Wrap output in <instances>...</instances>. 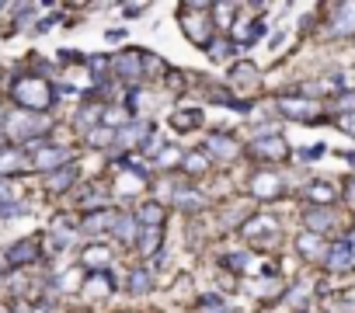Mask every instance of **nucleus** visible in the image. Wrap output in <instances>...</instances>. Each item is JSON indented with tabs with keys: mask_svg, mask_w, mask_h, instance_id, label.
<instances>
[{
	"mask_svg": "<svg viewBox=\"0 0 355 313\" xmlns=\"http://www.w3.org/2000/svg\"><path fill=\"white\" fill-rule=\"evenodd\" d=\"M60 63H63V66H73V63L84 66V53H80V49H60Z\"/></svg>",
	"mask_w": 355,
	"mask_h": 313,
	"instance_id": "nucleus-46",
	"label": "nucleus"
},
{
	"mask_svg": "<svg viewBox=\"0 0 355 313\" xmlns=\"http://www.w3.org/2000/svg\"><path fill=\"white\" fill-rule=\"evenodd\" d=\"M345 199H348V202H355V175L345 181Z\"/></svg>",
	"mask_w": 355,
	"mask_h": 313,
	"instance_id": "nucleus-52",
	"label": "nucleus"
},
{
	"mask_svg": "<svg viewBox=\"0 0 355 313\" xmlns=\"http://www.w3.org/2000/svg\"><path fill=\"white\" fill-rule=\"evenodd\" d=\"M8 94H11V101L21 108V111H39V115H53V108H56V87H53V80H46V77H35V73H18V77H11V84H8Z\"/></svg>",
	"mask_w": 355,
	"mask_h": 313,
	"instance_id": "nucleus-1",
	"label": "nucleus"
},
{
	"mask_svg": "<svg viewBox=\"0 0 355 313\" xmlns=\"http://www.w3.org/2000/svg\"><path fill=\"white\" fill-rule=\"evenodd\" d=\"M108 202H112V192H108L105 185H84V188L77 192V209H80V216L101 213V209H108Z\"/></svg>",
	"mask_w": 355,
	"mask_h": 313,
	"instance_id": "nucleus-23",
	"label": "nucleus"
},
{
	"mask_svg": "<svg viewBox=\"0 0 355 313\" xmlns=\"http://www.w3.org/2000/svg\"><path fill=\"white\" fill-rule=\"evenodd\" d=\"M32 171V156L21 150V146H4V150H0V178H18V175H28Z\"/></svg>",
	"mask_w": 355,
	"mask_h": 313,
	"instance_id": "nucleus-19",
	"label": "nucleus"
},
{
	"mask_svg": "<svg viewBox=\"0 0 355 313\" xmlns=\"http://www.w3.org/2000/svg\"><path fill=\"white\" fill-rule=\"evenodd\" d=\"M4 146H8V139H4V136H0V150H4Z\"/></svg>",
	"mask_w": 355,
	"mask_h": 313,
	"instance_id": "nucleus-56",
	"label": "nucleus"
},
{
	"mask_svg": "<svg viewBox=\"0 0 355 313\" xmlns=\"http://www.w3.org/2000/svg\"><path fill=\"white\" fill-rule=\"evenodd\" d=\"M4 11H8V8H4V4H0V15H4Z\"/></svg>",
	"mask_w": 355,
	"mask_h": 313,
	"instance_id": "nucleus-57",
	"label": "nucleus"
},
{
	"mask_svg": "<svg viewBox=\"0 0 355 313\" xmlns=\"http://www.w3.org/2000/svg\"><path fill=\"white\" fill-rule=\"evenodd\" d=\"M331 275H345V271H355V265H352V251H348V244L345 240H334V244H327V251H324V261H320Z\"/></svg>",
	"mask_w": 355,
	"mask_h": 313,
	"instance_id": "nucleus-25",
	"label": "nucleus"
},
{
	"mask_svg": "<svg viewBox=\"0 0 355 313\" xmlns=\"http://www.w3.org/2000/svg\"><path fill=\"white\" fill-rule=\"evenodd\" d=\"M28 213V206L21 202V199H15V202H0V220L4 223H11V220H21Z\"/></svg>",
	"mask_w": 355,
	"mask_h": 313,
	"instance_id": "nucleus-44",
	"label": "nucleus"
},
{
	"mask_svg": "<svg viewBox=\"0 0 355 313\" xmlns=\"http://www.w3.org/2000/svg\"><path fill=\"white\" fill-rule=\"evenodd\" d=\"M306 292H310V289H306L303 282H296V285L286 292V303H293L296 310H303V306H306Z\"/></svg>",
	"mask_w": 355,
	"mask_h": 313,
	"instance_id": "nucleus-45",
	"label": "nucleus"
},
{
	"mask_svg": "<svg viewBox=\"0 0 355 313\" xmlns=\"http://www.w3.org/2000/svg\"><path fill=\"white\" fill-rule=\"evenodd\" d=\"M209 156L202 153V150H185V156H182V168H178V171H182L185 178H202V175H209Z\"/></svg>",
	"mask_w": 355,
	"mask_h": 313,
	"instance_id": "nucleus-33",
	"label": "nucleus"
},
{
	"mask_svg": "<svg viewBox=\"0 0 355 313\" xmlns=\"http://www.w3.org/2000/svg\"><path fill=\"white\" fill-rule=\"evenodd\" d=\"M73 156H77V146L49 143V146H42L39 153H32V171H39V175H53V171L73 164Z\"/></svg>",
	"mask_w": 355,
	"mask_h": 313,
	"instance_id": "nucleus-8",
	"label": "nucleus"
},
{
	"mask_svg": "<svg viewBox=\"0 0 355 313\" xmlns=\"http://www.w3.org/2000/svg\"><path fill=\"white\" fill-rule=\"evenodd\" d=\"M77 181H80V164H67V168H60V171L46 175V195H49V199L67 195V192H73V188H77Z\"/></svg>",
	"mask_w": 355,
	"mask_h": 313,
	"instance_id": "nucleus-22",
	"label": "nucleus"
},
{
	"mask_svg": "<svg viewBox=\"0 0 355 313\" xmlns=\"http://www.w3.org/2000/svg\"><path fill=\"white\" fill-rule=\"evenodd\" d=\"M286 192V181L275 168H254L251 178H248V195L258 199V202H272V199H282Z\"/></svg>",
	"mask_w": 355,
	"mask_h": 313,
	"instance_id": "nucleus-7",
	"label": "nucleus"
},
{
	"mask_svg": "<svg viewBox=\"0 0 355 313\" xmlns=\"http://www.w3.org/2000/svg\"><path fill=\"white\" fill-rule=\"evenodd\" d=\"M143 188H150V185H146V181H139L136 175H129V171L115 168V175H112V188H108V192H115V195H122V199H132V195H139Z\"/></svg>",
	"mask_w": 355,
	"mask_h": 313,
	"instance_id": "nucleus-30",
	"label": "nucleus"
},
{
	"mask_svg": "<svg viewBox=\"0 0 355 313\" xmlns=\"http://www.w3.org/2000/svg\"><path fill=\"white\" fill-rule=\"evenodd\" d=\"M84 146H91V150H112L115 146V129H108V125H94L91 132H84Z\"/></svg>",
	"mask_w": 355,
	"mask_h": 313,
	"instance_id": "nucleus-37",
	"label": "nucleus"
},
{
	"mask_svg": "<svg viewBox=\"0 0 355 313\" xmlns=\"http://www.w3.org/2000/svg\"><path fill=\"white\" fill-rule=\"evenodd\" d=\"M327 39H352L355 35V4H334L324 21Z\"/></svg>",
	"mask_w": 355,
	"mask_h": 313,
	"instance_id": "nucleus-15",
	"label": "nucleus"
},
{
	"mask_svg": "<svg viewBox=\"0 0 355 313\" xmlns=\"http://www.w3.org/2000/svg\"><path fill=\"white\" fill-rule=\"evenodd\" d=\"M248 153L254 156L261 168H272V164H286V161H289V143H286L279 132H272V136H254V139L248 143Z\"/></svg>",
	"mask_w": 355,
	"mask_h": 313,
	"instance_id": "nucleus-5",
	"label": "nucleus"
},
{
	"mask_svg": "<svg viewBox=\"0 0 355 313\" xmlns=\"http://www.w3.org/2000/svg\"><path fill=\"white\" fill-rule=\"evenodd\" d=\"M202 53H206V56H209L213 63H227V60H230L234 53H241V49H237V46H234V42H230L227 35H220V39H213V42H209V46H206Z\"/></svg>",
	"mask_w": 355,
	"mask_h": 313,
	"instance_id": "nucleus-38",
	"label": "nucleus"
},
{
	"mask_svg": "<svg viewBox=\"0 0 355 313\" xmlns=\"http://www.w3.org/2000/svg\"><path fill=\"white\" fill-rule=\"evenodd\" d=\"M202 153L209 156V164H220V168H230L237 156L244 153V143L234 136V132H209L206 139H202Z\"/></svg>",
	"mask_w": 355,
	"mask_h": 313,
	"instance_id": "nucleus-4",
	"label": "nucleus"
},
{
	"mask_svg": "<svg viewBox=\"0 0 355 313\" xmlns=\"http://www.w3.org/2000/svg\"><path fill=\"white\" fill-rule=\"evenodd\" d=\"M77 220L73 216H56V223H53V230H49V251L53 254H63V251H70L73 244H77Z\"/></svg>",
	"mask_w": 355,
	"mask_h": 313,
	"instance_id": "nucleus-20",
	"label": "nucleus"
},
{
	"mask_svg": "<svg viewBox=\"0 0 355 313\" xmlns=\"http://www.w3.org/2000/svg\"><path fill=\"white\" fill-rule=\"evenodd\" d=\"M320 153H324V146H310V150H303V161H317Z\"/></svg>",
	"mask_w": 355,
	"mask_h": 313,
	"instance_id": "nucleus-53",
	"label": "nucleus"
},
{
	"mask_svg": "<svg viewBox=\"0 0 355 313\" xmlns=\"http://www.w3.org/2000/svg\"><path fill=\"white\" fill-rule=\"evenodd\" d=\"M136 233H139L136 216H132V213H119V216H115V226H112V233H108V237H112L115 244H122V247H132Z\"/></svg>",
	"mask_w": 355,
	"mask_h": 313,
	"instance_id": "nucleus-31",
	"label": "nucleus"
},
{
	"mask_svg": "<svg viewBox=\"0 0 355 313\" xmlns=\"http://www.w3.org/2000/svg\"><path fill=\"white\" fill-rule=\"evenodd\" d=\"M324 251H327L324 237H317V233H306V230L296 237V254H300L303 261H310V265H320V261H324Z\"/></svg>",
	"mask_w": 355,
	"mask_h": 313,
	"instance_id": "nucleus-27",
	"label": "nucleus"
},
{
	"mask_svg": "<svg viewBox=\"0 0 355 313\" xmlns=\"http://www.w3.org/2000/svg\"><path fill=\"white\" fill-rule=\"evenodd\" d=\"M331 105H334V111H338V115H352V111H355V91H352V87L338 91Z\"/></svg>",
	"mask_w": 355,
	"mask_h": 313,
	"instance_id": "nucleus-43",
	"label": "nucleus"
},
{
	"mask_svg": "<svg viewBox=\"0 0 355 313\" xmlns=\"http://www.w3.org/2000/svg\"><path fill=\"white\" fill-rule=\"evenodd\" d=\"M153 275L139 265V268H129V275H125V292L129 296H146V292H153Z\"/></svg>",
	"mask_w": 355,
	"mask_h": 313,
	"instance_id": "nucleus-34",
	"label": "nucleus"
},
{
	"mask_svg": "<svg viewBox=\"0 0 355 313\" xmlns=\"http://www.w3.org/2000/svg\"><path fill=\"white\" fill-rule=\"evenodd\" d=\"M15 199H21V195H18V188H15L8 178H0V202H15Z\"/></svg>",
	"mask_w": 355,
	"mask_h": 313,
	"instance_id": "nucleus-47",
	"label": "nucleus"
},
{
	"mask_svg": "<svg viewBox=\"0 0 355 313\" xmlns=\"http://www.w3.org/2000/svg\"><path fill=\"white\" fill-rule=\"evenodd\" d=\"M303 199H306V206L331 209V206L338 202V192H334V185H331V181H310V185L303 188Z\"/></svg>",
	"mask_w": 355,
	"mask_h": 313,
	"instance_id": "nucleus-28",
	"label": "nucleus"
},
{
	"mask_svg": "<svg viewBox=\"0 0 355 313\" xmlns=\"http://www.w3.org/2000/svg\"><path fill=\"white\" fill-rule=\"evenodd\" d=\"M53 129H56V115L11 108V111H4V129H0V136H4L11 146H25L39 136H53Z\"/></svg>",
	"mask_w": 355,
	"mask_h": 313,
	"instance_id": "nucleus-2",
	"label": "nucleus"
},
{
	"mask_svg": "<svg viewBox=\"0 0 355 313\" xmlns=\"http://www.w3.org/2000/svg\"><path fill=\"white\" fill-rule=\"evenodd\" d=\"M101 108H105V105H80V108L73 111V129L84 136V132H91L94 125H101Z\"/></svg>",
	"mask_w": 355,
	"mask_h": 313,
	"instance_id": "nucleus-35",
	"label": "nucleus"
},
{
	"mask_svg": "<svg viewBox=\"0 0 355 313\" xmlns=\"http://www.w3.org/2000/svg\"><path fill=\"white\" fill-rule=\"evenodd\" d=\"M275 111L289 122H320V105L313 98H303V94H279L275 98Z\"/></svg>",
	"mask_w": 355,
	"mask_h": 313,
	"instance_id": "nucleus-6",
	"label": "nucleus"
},
{
	"mask_svg": "<svg viewBox=\"0 0 355 313\" xmlns=\"http://www.w3.org/2000/svg\"><path fill=\"white\" fill-rule=\"evenodd\" d=\"M160 150H164V136L153 129V132H150V136H146V139L136 146V156H143V161H146V156H157Z\"/></svg>",
	"mask_w": 355,
	"mask_h": 313,
	"instance_id": "nucleus-41",
	"label": "nucleus"
},
{
	"mask_svg": "<svg viewBox=\"0 0 355 313\" xmlns=\"http://www.w3.org/2000/svg\"><path fill=\"white\" fill-rule=\"evenodd\" d=\"M112 261H115V251H112L105 240H91V244L80 247V254H77V268H80L84 275H91V271H108Z\"/></svg>",
	"mask_w": 355,
	"mask_h": 313,
	"instance_id": "nucleus-11",
	"label": "nucleus"
},
{
	"mask_svg": "<svg viewBox=\"0 0 355 313\" xmlns=\"http://www.w3.org/2000/svg\"><path fill=\"white\" fill-rule=\"evenodd\" d=\"M56 21H60V15H49V18H42V21H35V28H32V32H35V35H46V32H49V28H53Z\"/></svg>",
	"mask_w": 355,
	"mask_h": 313,
	"instance_id": "nucleus-48",
	"label": "nucleus"
},
{
	"mask_svg": "<svg viewBox=\"0 0 355 313\" xmlns=\"http://www.w3.org/2000/svg\"><path fill=\"white\" fill-rule=\"evenodd\" d=\"M341 240L348 244V251H352V265H355V226H352V230H348V233H345Z\"/></svg>",
	"mask_w": 355,
	"mask_h": 313,
	"instance_id": "nucleus-51",
	"label": "nucleus"
},
{
	"mask_svg": "<svg viewBox=\"0 0 355 313\" xmlns=\"http://www.w3.org/2000/svg\"><path fill=\"white\" fill-rule=\"evenodd\" d=\"M0 313H15V310H11L8 303H0Z\"/></svg>",
	"mask_w": 355,
	"mask_h": 313,
	"instance_id": "nucleus-55",
	"label": "nucleus"
},
{
	"mask_svg": "<svg viewBox=\"0 0 355 313\" xmlns=\"http://www.w3.org/2000/svg\"><path fill=\"white\" fill-rule=\"evenodd\" d=\"M115 216H119L115 209L87 213V216H80V220H77V233H80V237H91V240H101V237H108V233H112Z\"/></svg>",
	"mask_w": 355,
	"mask_h": 313,
	"instance_id": "nucleus-16",
	"label": "nucleus"
},
{
	"mask_svg": "<svg viewBox=\"0 0 355 313\" xmlns=\"http://www.w3.org/2000/svg\"><path fill=\"white\" fill-rule=\"evenodd\" d=\"M132 251H136L143 261H150L157 251H164V226H139V233H136V240H132Z\"/></svg>",
	"mask_w": 355,
	"mask_h": 313,
	"instance_id": "nucleus-24",
	"label": "nucleus"
},
{
	"mask_svg": "<svg viewBox=\"0 0 355 313\" xmlns=\"http://www.w3.org/2000/svg\"><path fill=\"white\" fill-rule=\"evenodd\" d=\"M196 313H234V306H230L223 296H216V292H206V296H199V303H196Z\"/></svg>",
	"mask_w": 355,
	"mask_h": 313,
	"instance_id": "nucleus-40",
	"label": "nucleus"
},
{
	"mask_svg": "<svg viewBox=\"0 0 355 313\" xmlns=\"http://www.w3.org/2000/svg\"><path fill=\"white\" fill-rule=\"evenodd\" d=\"M112 77L122 87H139L143 84V70H139V49H122L112 56Z\"/></svg>",
	"mask_w": 355,
	"mask_h": 313,
	"instance_id": "nucleus-10",
	"label": "nucleus"
},
{
	"mask_svg": "<svg viewBox=\"0 0 355 313\" xmlns=\"http://www.w3.org/2000/svg\"><path fill=\"white\" fill-rule=\"evenodd\" d=\"M244 240L254 244V247H265L272 251V244H279V223L272 216H248V223L241 226Z\"/></svg>",
	"mask_w": 355,
	"mask_h": 313,
	"instance_id": "nucleus-9",
	"label": "nucleus"
},
{
	"mask_svg": "<svg viewBox=\"0 0 355 313\" xmlns=\"http://www.w3.org/2000/svg\"><path fill=\"white\" fill-rule=\"evenodd\" d=\"M11 11H15V28H18V32H25V28L32 25V18H35L39 4H15Z\"/></svg>",
	"mask_w": 355,
	"mask_h": 313,
	"instance_id": "nucleus-42",
	"label": "nucleus"
},
{
	"mask_svg": "<svg viewBox=\"0 0 355 313\" xmlns=\"http://www.w3.org/2000/svg\"><path fill=\"white\" fill-rule=\"evenodd\" d=\"M105 39H108V42H122L125 32H122V28H112V32H105Z\"/></svg>",
	"mask_w": 355,
	"mask_h": 313,
	"instance_id": "nucleus-54",
	"label": "nucleus"
},
{
	"mask_svg": "<svg viewBox=\"0 0 355 313\" xmlns=\"http://www.w3.org/2000/svg\"><path fill=\"white\" fill-rule=\"evenodd\" d=\"M202 108H174L171 115H167V125L174 129V132H192V129H199L202 125Z\"/></svg>",
	"mask_w": 355,
	"mask_h": 313,
	"instance_id": "nucleus-29",
	"label": "nucleus"
},
{
	"mask_svg": "<svg viewBox=\"0 0 355 313\" xmlns=\"http://www.w3.org/2000/svg\"><path fill=\"white\" fill-rule=\"evenodd\" d=\"M334 122H338V129H345L348 136H355V111L352 115H338Z\"/></svg>",
	"mask_w": 355,
	"mask_h": 313,
	"instance_id": "nucleus-49",
	"label": "nucleus"
},
{
	"mask_svg": "<svg viewBox=\"0 0 355 313\" xmlns=\"http://www.w3.org/2000/svg\"><path fill=\"white\" fill-rule=\"evenodd\" d=\"M4 261L8 268H28L35 261H42V247H39V237H28V240H15L8 251H4Z\"/></svg>",
	"mask_w": 355,
	"mask_h": 313,
	"instance_id": "nucleus-17",
	"label": "nucleus"
},
{
	"mask_svg": "<svg viewBox=\"0 0 355 313\" xmlns=\"http://www.w3.org/2000/svg\"><path fill=\"white\" fill-rule=\"evenodd\" d=\"M143 11H146L143 4H125V8H122V15H125V18H139Z\"/></svg>",
	"mask_w": 355,
	"mask_h": 313,
	"instance_id": "nucleus-50",
	"label": "nucleus"
},
{
	"mask_svg": "<svg viewBox=\"0 0 355 313\" xmlns=\"http://www.w3.org/2000/svg\"><path fill=\"white\" fill-rule=\"evenodd\" d=\"M258 84H261V70H258L251 60H237V63L230 66V73H227V87H230L237 98L258 91Z\"/></svg>",
	"mask_w": 355,
	"mask_h": 313,
	"instance_id": "nucleus-13",
	"label": "nucleus"
},
{
	"mask_svg": "<svg viewBox=\"0 0 355 313\" xmlns=\"http://www.w3.org/2000/svg\"><path fill=\"white\" fill-rule=\"evenodd\" d=\"M178 21H182V32L192 46L206 49L216 39V21H213V4H202V0H192V4L178 8Z\"/></svg>",
	"mask_w": 355,
	"mask_h": 313,
	"instance_id": "nucleus-3",
	"label": "nucleus"
},
{
	"mask_svg": "<svg viewBox=\"0 0 355 313\" xmlns=\"http://www.w3.org/2000/svg\"><path fill=\"white\" fill-rule=\"evenodd\" d=\"M248 265H251V251H248V247H244V251H227V254H220V268H227V271H234V275H244Z\"/></svg>",
	"mask_w": 355,
	"mask_h": 313,
	"instance_id": "nucleus-39",
	"label": "nucleus"
},
{
	"mask_svg": "<svg viewBox=\"0 0 355 313\" xmlns=\"http://www.w3.org/2000/svg\"><path fill=\"white\" fill-rule=\"evenodd\" d=\"M182 156H185V150L182 146H174V143H164V150L153 156V164L164 171V175H174L178 168H182Z\"/></svg>",
	"mask_w": 355,
	"mask_h": 313,
	"instance_id": "nucleus-36",
	"label": "nucleus"
},
{
	"mask_svg": "<svg viewBox=\"0 0 355 313\" xmlns=\"http://www.w3.org/2000/svg\"><path fill=\"white\" fill-rule=\"evenodd\" d=\"M150 132H153V122L150 118H129L122 129H115V146L125 150V153H132Z\"/></svg>",
	"mask_w": 355,
	"mask_h": 313,
	"instance_id": "nucleus-18",
	"label": "nucleus"
},
{
	"mask_svg": "<svg viewBox=\"0 0 355 313\" xmlns=\"http://www.w3.org/2000/svg\"><path fill=\"white\" fill-rule=\"evenodd\" d=\"M132 216H136L139 226H164V223H167V206H164L160 199H146V202L136 206Z\"/></svg>",
	"mask_w": 355,
	"mask_h": 313,
	"instance_id": "nucleus-26",
	"label": "nucleus"
},
{
	"mask_svg": "<svg viewBox=\"0 0 355 313\" xmlns=\"http://www.w3.org/2000/svg\"><path fill=\"white\" fill-rule=\"evenodd\" d=\"M115 289H119V278H115L112 268H108V271H91V275H84L80 285H77L80 299H87V303H98V299L112 296Z\"/></svg>",
	"mask_w": 355,
	"mask_h": 313,
	"instance_id": "nucleus-12",
	"label": "nucleus"
},
{
	"mask_svg": "<svg viewBox=\"0 0 355 313\" xmlns=\"http://www.w3.org/2000/svg\"><path fill=\"white\" fill-rule=\"evenodd\" d=\"M300 220H303V230H306V233H317V237H327V233L338 226L334 209H320V206H306V209L300 213Z\"/></svg>",
	"mask_w": 355,
	"mask_h": 313,
	"instance_id": "nucleus-21",
	"label": "nucleus"
},
{
	"mask_svg": "<svg viewBox=\"0 0 355 313\" xmlns=\"http://www.w3.org/2000/svg\"><path fill=\"white\" fill-rule=\"evenodd\" d=\"M296 313H306V310H296Z\"/></svg>",
	"mask_w": 355,
	"mask_h": 313,
	"instance_id": "nucleus-58",
	"label": "nucleus"
},
{
	"mask_svg": "<svg viewBox=\"0 0 355 313\" xmlns=\"http://www.w3.org/2000/svg\"><path fill=\"white\" fill-rule=\"evenodd\" d=\"M167 202L178 209V213H185V216H199L202 209H206V195L196 188V185H171V192H167Z\"/></svg>",
	"mask_w": 355,
	"mask_h": 313,
	"instance_id": "nucleus-14",
	"label": "nucleus"
},
{
	"mask_svg": "<svg viewBox=\"0 0 355 313\" xmlns=\"http://www.w3.org/2000/svg\"><path fill=\"white\" fill-rule=\"evenodd\" d=\"M139 70H143V84H157V80H164V73H167V63H164L157 53H150V49H139Z\"/></svg>",
	"mask_w": 355,
	"mask_h": 313,
	"instance_id": "nucleus-32",
	"label": "nucleus"
}]
</instances>
